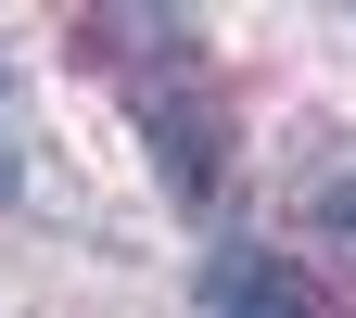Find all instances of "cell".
<instances>
[{
	"label": "cell",
	"mask_w": 356,
	"mask_h": 318,
	"mask_svg": "<svg viewBox=\"0 0 356 318\" xmlns=\"http://www.w3.org/2000/svg\"><path fill=\"white\" fill-rule=\"evenodd\" d=\"M0 115H13V64H0Z\"/></svg>",
	"instance_id": "cell-4"
},
{
	"label": "cell",
	"mask_w": 356,
	"mask_h": 318,
	"mask_svg": "<svg viewBox=\"0 0 356 318\" xmlns=\"http://www.w3.org/2000/svg\"><path fill=\"white\" fill-rule=\"evenodd\" d=\"M204 318H343L318 280H293L280 255H254V242H229V255H204Z\"/></svg>",
	"instance_id": "cell-2"
},
{
	"label": "cell",
	"mask_w": 356,
	"mask_h": 318,
	"mask_svg": "<svg viewBox=\"0 0 356 318\" xmlns=\"http://www.w3.org/2000/svg\"><path fill=\"white\" fill-rule=\"evenodd\" d=\"M318 242L356 255V178H318Z\"/></svg>",
	"instance_id": "cell-3"
},
{
	"label": "cell",
	"mask_w": 356,
	"mask_h": 318,
	"mask_svg": "<svg viewBox=\"0 0 356 318\" xmlns=\"http://www.w3.org/2000/svg\"><path fill=\"white\" fill-rule=\"evenodd\" d=\"M140 127H153V166L178 204H216V166H229V115L216 89H140Z\"/></svg>",
	"instance_id": "cell-1"
}]
</instances>
